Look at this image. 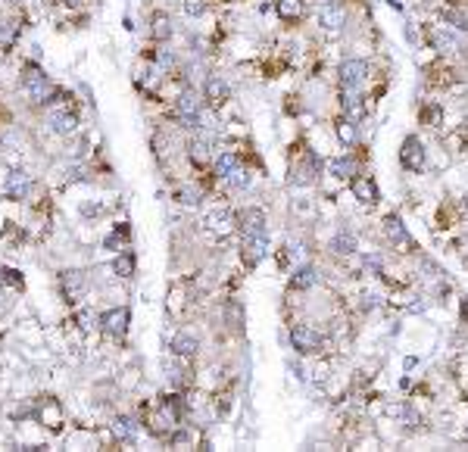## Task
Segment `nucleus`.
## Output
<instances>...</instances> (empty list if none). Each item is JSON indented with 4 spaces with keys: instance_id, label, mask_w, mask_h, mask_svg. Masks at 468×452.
Wrapping results in <instances>:
<instances>
[{
    "instance_id": "f257e3e1",
    "label": "nucleus",
    "mask_w": 468,
    "mask_h": 452,
    "mask_svg": "<svg viewBox=\"0 0 468 452\" xmlns=\"http://www.w3.org/2000/svg\"><path fill=\"white\" fill-rule=\"evenodd\" d=\"M23 91H25V97L32 100L34 106H50V103H60V100H63V91L56 88V84L50 82V78L38 66H32V63L25 66Z\"/></svg>"
},
{
    "instance_id": "f03ea898",
    "label": "nucleus",
    "mask_w": 468,
    "mask_h": 452,
    "mask_svg": "<svg viewBox=\"0 0 468 452\" xmlns=\"http://www.w3.org/2000/svg\"><path fill=\"white\" fill-rule=\"evenodd\" d=\"M372 82V63L362 56H347L337 63V91H362Z\"/></svg>"
},
{
    "instance_id": "7ed1b4c3",
    "label": "nucleus",
    "mask_w": 468,
    "mask_h": 452,
    "mask_svg": "<svg viewBox=\"0 0 468 452\" xmlns=\"http://www.w3.org/2000/svg\"><path fill=\"white\" fill-rule=\"evenodd\" d=\"M462 72H459V66L450 60V56H437L434 63H428L424 66V84L428 88H434V91H450V88H456L459 82H462Z\"/></svg>"
},
{
    "instance_id": "20e7f679",
    "label": "nucleus",
    "mask_w": 468,
    "mask_h": 452,
    "mask_svg": "<svg viewBox=\"0 0 468 452\" xmlns=\"http://www.w3.org/2000/svg\"><path fill=\"white\" fill-rule=\"evenodd\" d=\"M422 41L428 50H434L437 56H456L462 44H459V38L453 34V28L446 25H434V22H424L422 25Z\"/></svg>"
},
{
    "instance_id": "39448f33",
    "label": "nucleus",
    "mask_w": 468,
    "mask_h": 452,
    "mask_svg": "<svg viewBox=\"0 0 468 452\" xmlns=\"http://www.w3.org/2000/svg\"><path fill=\"white\" fill-rule=\"evenodd\" d=\"M322 156L315 153V150H300V160L291 166V178L287 181L293 184V188H309V184L315 181V178L322 175Z\"/></svg>"
},
{
    "instance_id": "423d86ee",
    "label": "nucleus",
    "mask_w": 468,
    "mask_h": 452,
    "mask_svg": "<svg viewBox=\"0 0 468 452\" xmlns=\"http://www.w3.org/2000/svg\"><path fill=\"white\" fill-rule=\"evenodd\" d=\"M291 347L300 356H319L325 353V337L306 321H297V325H291Z\"/></svg>"
},
{
    "instance_id": "0eeeda50",
    "label": "nucleus",
    "mask_w": 468,
    "mask_h": 452,
    "mask_svg": "<svg viewBox=\"0 0 468 452\" xmlns=\"http://www.w3.org/2000/svg\"><path fill=\"white\" fill-rule=\"evenodd\" d=\"M315 22H319L322 32H343V25H347V0H325V4L319 6V13H315Z\"/></svg>"
},
{
    "instance_id": "6e6552de",
    "label": "nucleus",
    "mask_w": 468,
    "mask_h": 452,
    "mask_svg": "<svg viewBox=\"0 0 468 452\" xmlns=\"http://www.w3.org/2000/svg\"><path fill=\"white\" fill-rule=\"evenodd\" d=\"M337 106H341V116L353 125H362L369 119V97L359 91H337Z\"/></svg>"
},
{
    "instance_id": "1a4fd4ad",
    "label": "nucleus",
    "mask_w": 468,
    "mask_h": 452,
    "mask_svg": "<svg viewBox=\"0 0 468 452\" xmlns=\"http://www.w3.org/2000/svg\"><path fill=\"white\" fill-rule=\"evenodd\" d=\"M424 162H428V150H424V143L419 134H406L400 143V166L406 172H412V175H419L424 169Z\"/></svg>"
},
{
    "instance_id": "9d476101",
    "label": "nucleus",
    "mask_w": 468,
    "mask_h": 452,
    "mask_svg": "<svg viewBox=\"0 0 468 452\" xmlns=\"http://www.w3.org/2000/svg\"><path fill=\"white\" fill-rule=\"evenodd\" d=\"M206 110V100H203V91H194V84L178 91L175 97V116L178 119H191V116H200Z\"/></svg>"
},
{
    "instance_id": "9b49d317",
    "label": "nucleus",
    "mask_w": 468,
    "mask_h": 452,
    "mask_svg": "<svg viewBox=\"0 0 468 452\" xmlns=\"http://www.w3.org/2000/svg\"><path fill=\"white\" fill-rule=\"evenodd\" d=\"M203 100L206 106H213V110H219V106H225L228 100H232V88H228V82L222 75H206L203 82Z\"/></svg>"
},
{
    "instance_id": "f8f14e48",
    "label": "nucleus",
    "mask_w": 468,
    "mask_h": 452,
    "mask_svg": "<svg viewBox=\"0 0 468 452\" xmlns=\"http://www.w3.org/2000/svg\"><path fill=\"white\" fill-rule=\"evenodd\" d=\"M384 238L387 243H393V247H409V250H415V243L412 238H409V231H406V225H403V219L397 212H391V215H384Z\"/></svg>"
},
{
    "instance_id": "ddd939ff",
    "label": "nucleus",
    "mask_w": 468,
    "mask_h": 452,
    "mask_svg": "<svg viewBox=\"0 0 468 452\" xmlns=\"http://www.w3.org/2000/svg\"><path fill=\"white\" fill-rule=\"evenodd\" d=\"M272 6H275L281 22L291 25V28H297L306 19V0H275Z\"/></svg>"
},
{
    "instance_id": "4468645a",
    "label": "nucleus",
    "mask_w": 468,
    "mask_h": 452,
    "mask_svg": "<svg viewBox=\"0 0 468 452\" xmlns=\"http://www.w3.org/2000/svg\"><path fill=\"white\" fill-rule=\"evenodd\" d=\"M128 309L125 306H119V309H110L106 315H100V325H103V331L113 337V340H122V337L128 334Z\"/></svg>"
},
{
    "instance_id": "2eb2a0df",
    "label": "nucleus",
    "mask_w": 468,
    "mask_h": 452,
    "mask_svg": "<svg viewBox=\"0 0 468 452\" xmlns=\"http://www.w3.org/2000/svg\"><path fill=\"white\" fill-rule=\"evenodd\" d=\"M241 231L250 234V238H269V221H265V212L250 206V209L241 212Z\"/></svg>"
},
{
    "instance_id": "dca6fc26",
    "label": "nucleus",
    "mask_w": 468,
    "mask_h": 452,
    "mask_svg": "<svg viewBox=\"0 0 468 452\" xmlns=\"http://www.w3.org/2000/svg\"><path fill=\"white\" fill-rule=\"evenodd\" d=\"M437 22L453 28V32H468V6H456V4H446L437 10Z\"/></svg>"
},
{
    "instance_id": "f3484780",
    "label": "nucleus",
    "mask_w": 468,
    "mask_h": 452,
    "mask_svg": "<svg viewBox=\"0 0 468 452\" xmlns=\"http://www.w3.org/2000/svg\"><path fill=\"white\" fill-rule=\"evenodd\" d=\"M350 191H353V197H356L359 203H365V206H378V200H381L378 184H374L369 175H356V178H353Z\"/></svg>"
},
{
    "instance_id": "a211bd4d",
    "label": "nucleus",
    "mask_w": 468,
    "mask_h": 452,
    "mask_svg": "<svg viewBox=\"0 0 468 452\" xmlns=\"http://www.w3.org/2000/svg\"><path fill=\"white\" fill-rule=\"evenodd\" d=\"M269 253V238H250V234H244L241 240V259L247 269H253V265L263 259V256Z\"/></svg>"
},
{
    "instance_id": "6ab92c4d",
    "label": "nucleus",
    "mask_w": 468,
    "mask_h": 452,
    "mask_svg": "<svg viewBox=\"0 0 468 452\" xmlns=\"http://www.w3.org/2000/svg\"><path fill=\"white\" fill-rule=\"evenodd\" d=\"M47 122H50V131L60 134V138H72V134L78 131V116H75V112H69V110L50 112Z\"/></svg>"
},
{
    "instance_id": "aec40b11",
    "label": "nucleus",
    "mask_w": 468,
    "mask_h": 452,
    "mask_svg": "<svg viewBox=\"0 0 468 452\" xmlns=\"http://www.w3.org/2000/svg\"><path fill=\"white\" fill-rule=\"evenodd\" d=\"M172 34H175V25H172L169 13H153L150 16V41L153 44H169Z\"/></svg>"
},
{
    "instance_id": "412c9836",
    "label": "nucleus",
    "mask_w": 468,
    "mask_h": 452,
    "mask_svg": "<svg viewBox=\"0 0 468 452\" xmlns=\"http://www.w3.org/2000/svg\"><path fill=\"white\" fill-rule=\"evenodd\" d=\"M328 169H331V175L337 178V181H353V178L359 175V156H337V160H331L328 162Z\"/></svg>"
},
{
    "instance_id": "4be33fe9",
    "label": "nucleus",
    "mask_w": 468,
    "mask_h": 452,
    "mask_svg": "<svg viewBox=\"0 0 468 452\" xmlns=\"http://www.w3.org/2000/svg\"><path fill=\"white\" fill-rule=\"evenodd\" d=\"M60 284H63V293H66L69 299H78L84 293L88 278H84V271H78V269H66V271H60Z\"/></svg>"
},
{
    "instance_id": "5701e85b",
    "label": "nucleus",
    "mask_w": 468,
    "mask_h": 452,
    "mask_svg": "<svg viewBox=\"0 0 468 452\" xmlns=\"http://www.w3.org/2000/svg\"><path fill=\"white\" fill-rule=\"evenodd\" d=\"M28 191H32V178H28L25 172H10V175H6L4 193H6L10 200H25Z\"/></svg>"
},
{
    "instance_id": "b1692460",
    "label": "nucleus",
    "mask_w": 468,
    "mask_h": 452,
    "mask_svg": "<svg viewBox=\"0 0 468 452\" xmlns=\"http://www.w3.org/2000/svg\"><path fill=\"white\" fill-rule=\"evenodd\" d=\"M419 125L424 128H441L443 125V103L441 100H424L419 106Z\"/></svg>"
},
{
    "instance_id": "393cba45",
    "label": "nucleus",
    "mask_w": 468,
    "mask_h": 452,
    "mask_svg": "<svg viewBox=\"0 0 468 452\" xmlns=\"http://www.w3.org/2000/svg\"><path fill=\"white\" fill-rule=\"evenodd\" d=\"M172 353L182 356V359L197 356V353H200V340H197V334H191V331H178L175 337H172Z\"/></svg>"
},
{
    "instance_id": "a878e982",
    "label": "nucleus",
    "mask_w": 468,
    "mask_h": 452,
    "mask_svg": "<svg viewBox=\"0 0 468 452\" xmlns=\"http://www.w3.org/2000/svg\"><path fill=\"white\" fill-rule=\"evenodd\" d=\"M138 430H141V425L132 418V415H119V418L113 421V434H116V440L119 443H128V446L138 440Z\"/></svg>"
},
{
    "instance_id": "bb28decb",
    "label": "nucleus",
    "mask_w": 468,
    "mask_h": 452,
    "mask_svg": "<svg viewBox=\"0 0 468 452\" xmlns=\"http://www.w3.org/2000/svg\"><path fill=\"white\" fill-rule=\"evenodd\" d=\"M315 281H319V271H315V265L303 262V265H297V269H293V275H291V281H287V287H291V290H309Z\"/></svg>"
},
{
    "instance_id": "cd10ccee",
    "label": "nucleus",
    "mask_w": 468,
    "mask_h": 452,
    "mask_svg": "<svg viewBox=\"0 0 468 452\" xmlns=\"http://www.w3.org/2000/svg\"><path fill=\"white\" fill-rule=\"evenodd\" d=\"M206 228H210L213 234H219V238H225V234L234 231V215L228 209H215L206 215Z\"/></svg>"
},
{
    "instance_id": "c85d7f7f",
    "label": "nucleus",
    "mask_w": 468,
    "mask_h": 452,
    "mask_svg": "<svg viewBox=\"0 0 468 452\" xmlns=\"http://www.w3.org/2000/svg\"><path fill=\"white\" fill-rule=\"evenodd\" d=\"M356 247H359V240H356V234H353L350 228H341V231L331 238V253H337V256H353V253H356Z\"/></svg>"
},
{
    "instance_id": "c756f323",
    "label": "nucleus",
    "mask_w": 468,
    "mask_h": 452,
    "mask_svg": "<svg viewBox=\"0 0 468 452\" xmlns=\"http://www.w3.org/2000/svg\"><path fill=\"white\" fill-rule=\"evenodd\" d=\"M356 128H359V125H353V122H347L343 116H337V122H334V134H337V141H341L343 147H356V143H359Z\"/></svg>"
},
{
    "instance_id": "7c9ffc66",
    "label": "nucleus",
    "mask_w": 468,
    "mask_h": 452,
    "mask_svg": "<svg viewBox=\"0 0 468 452\" xmlns=\"http://www.w3.org/2000/svg\"><path fill=\"white\" fill-rule=\"evenodd\" d=\"M113 271H116L119 278H132L134 275V253H119L116 259H113Z\"/></svg>"
},
{
    "instance_id": "2f4dec72",
    "label": "nucleus",
    "mask_w": 468,
    "mask_h": 452,
    "mask_svg": "<svg viewBox=\"0 0 468 452\" xmlns=\"http://www.w3.org/2000/svg\"><path fill=\"white\" fill-rule=\"evenodd\" d=\"M182 10L187 19H200L206 16V10H210V0H182Z\"/></svg>"
},
{
    "instance_id": "473e14b6",
    "label": "nucleus",
    "mask_w": 468,
    "mask_h": 452,
    "mask_svg": "<svg viewBox=\"0 0 468 452\" xmlns=\"http://www.w3.org/2000/svg\"><path fill=\"white\" fill-rule=\"evenodd\" d=\"M225 181H228V188H234V191H247L250 188V172H247V166H241V169H234L232 175H225Z\"/></svg>"
},
{
    "instance_id": "72a5a7b5",
    "label": "nucleus",
    "mask_w": 468,
    "mask_h": 452,
    "mask_svg": "<svg viewBox=\"0 0 468 452\" xmlns=\"http://www.w3.org/2000/svg\"><path fill=\"white\" fill-rule=\"evenodd\" d=\"M362 269L369 271V275H384V262H381V256L378 253H369L362 259Z\"/></svg>"
},
{
    "instance_id": "f704fd0d",
    "label": "nucleus",
    "mask_w": 468,
    "mask_h": 452,
    "mask_svg": "<svg viewBox=\"0 0 468 452\" xmlns=\"http://www.w3.org/2000/svg\"><path fill=\"white\" fill-rule=\"evenodd\" d=\"M175 200H178V203H184V206H197L200 203V193L191 191V188H178L175 191Z\"/></svg>"
},
{
    "instance_id": "c9c22d12",
    "label": "nucleus",
    "mask_w": 468,
    "mask_h": 452,
    "mask_svg": "<svg viewBox=\"0 0 468 452\" xmlns=\"http://www.w3.org/2000/svg\"><path fill=\"white\" fill-rule=\"evenodd\" d=\"M300 110H303V103H300V94H291L284 103V112L287 116H300Z\"/></svg>"
},
{
    "instance_id": "e433bc0d",
    "label": "nucleus",
    "mask_w": 468,
    "mask_h": 452,
    "mask_svg": "<svg viewBox=\"0 0 468 452\" xmlns=\"http://www.w3.org/2000/svg\"><path fill=\"white\" fill-rule=\"evenodd\" d=\"M459 318L468 325V297H462V303H459Z\"/></svg>"
},
{
    "instance_id": "4c0bfd02",
    "label": "nucleus",
    "mask_w": 468,
    "mask_h": 452,
    "mask_svg": "<svg viewBox=\"0 0 468 452\" xmlns=\"http://www.w3.org/2000/svg\"><path fill=\"white\" fill-rule=\"evenodd\" d=\"M63 4H66V6H78V4H82V0H63Z\"/></svg>"
},
{
    "instance_id": "58836bf2",
    "label": "nucleus",
    "mask_w": 468,
    "mask_h": 452,
    "mask_svg": "<svg viewBox=\"0 0 468 452\" xmlns=\"http://www.w3.org/2000/svg\"><path fill=\"white\" fill-rule=\"evenodd\" d=\"M462 200H465V203H462V206H465V212H468V193H465V197H462Z\"/></svg>"
}]
</instances>
